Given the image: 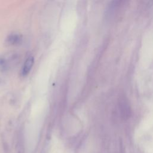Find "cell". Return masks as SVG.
I'll use <instances>...</instances> for the list:
<instances>
[{"instance_id": "1", "label": "cell", "mask_w": 153, "mask_h": 153, "mask_svg": "<svg viewBox=\"0 0 153 153\" xmlns=\"http://www.w3.org/2000/svg\"><path fill=\"white\" fill-rule=\"evenodd\" d=\"M34 63V58L33 56H29L25 60L23 65L22 73L23 75H27L30 71Z\"/></svg>"}, {"instance_id": "2", "label": "cell", "mask_w": 153, "mask_h": 153, "mask_svg": "<svg viewBox=\"0 0 153 153\" xmlns=\"http://www.w3.org/2000/svg\"><path fill=\"white\" fill-rule=\"evenodd\" d=\"M21 37L18 34H12L8 38V42L11 44H17L20 42Z\"/></svg>"}]
</instances>
